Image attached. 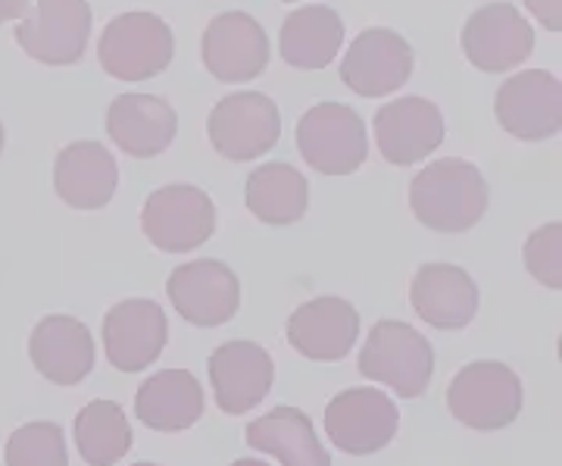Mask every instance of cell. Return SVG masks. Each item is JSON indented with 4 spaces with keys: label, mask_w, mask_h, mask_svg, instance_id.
<instances>
[{
    "label": "cell",
    "mask_w": 562,
    "mask_h": 466,
    "mask_svg": "<svg viewBox=\"0 0 562 466\" xmlns=\"http://www.w3.org/2000/svg\"><path fill=\"white\" fill-rule=\"evenodd\" d=\"M416 223L438 235H462L482 223L491 207V185L472 160L443 157L419 169L409 182Z\"/></svg>",
    "instance_id": "cell-1"
},
{
    "label": "cell",
    "mask_w": 562,
    "mask_h": 466,
    "mask_svg": "<svg viewBox=\"0 0 562 466\" xmlns=\"http://www.w3.org/2000/svg\"><path fill=\"white\" fill-rule=\"evenodd\" d=\"M362 379L391 388L403 401L422 398L435 376V347L403 320H379L369 329L357 360Z\"/></svg>",
    "instance_id": "cell-2"
},
{
    "label": "cell",
    "mask_w": 562,
    "mask_h": 466,
    "mask_svg": "<svg viewBox=\"0 0 562 466\" xmlns=\"http://www.w3.org/2000/svg\"><path fill=\"white\" fill-rule=\"evenodd\" d=\"M101 69L116 81H147L162 76L176 60L172 25L150 10H125L103 25L98 38Z\"/></svg>",
    "instance_id": "cell-3"
},
{
    "label": "cell",
    "mask_w": 562,
    "mask_h": 466,
    "mask_svg": "<svg viewBox=\"0 0 562 466\" xmlns=\"http://www.w3.org/2000/svg\"><path fill=\"white\" fill-rule=\"evenodd\" d=\"M525 391L519 373L503 360H472L450 379L447 410L475 432H501L519 420Z\"/></svg>",
    "instance_id": "cell-4"
},
{
    "label": "cell",
    "mask_w": 562,
    "mask_h": 466,
    "mask_svg": "<svg viewBox=\"0 0 562 466\" xmlns=\"http://www.w3.org/2000/svg\"><path fill=\"white\" fill-rule=\"evenodd\" d=\"M297 151L303 163L319 176H331V179L353 176L369 160L366 122L347 103H313L297 122Z\"/></svg>",
    "instance_id": "cell-5"
},
{
    "label": "cell",
    "mask_w": 562,
    "mask_h": 466,
    "mask_svg": "<svg viewBox=\"0 0 562 466\" xmlns=\"http://www.w3.org/2000/svg\"><path fill=\"white\" fill-rule=\"evenodd\" d=\"M216 203L188 182L162 185L140 207V232L162 254H191L216 235Z\"/></svg>",
    "instance_id": "cell-6"
},
{
    "label": "cell",
    "mask_w": 562,
    "mask_h": 466,
    "mask_svg": "<svg viewBox=\"0 0 562 466\" xmlns=\"http://www.w3.org/2000/svg\"><path fill=\"white\" fill-rule=\"evenodd\" d=\"M206 138L222 160H260L281 138L279 103L262 91L225 95L206 116Z\"/></svg>",
    "instance_id": "cell-7"
},
{
    "label": "cell",
    "mask_w": 562,
    "mask_h": 466,
    "mask_svg": "<svg viewBox=\"0 0 562 466\" xmlns=\"http://www.w3.org/2000/svg\"><path fill=\"white\" fill-rule=\"evenodd\" d=\"M322 426H325L328 442L338 447L341 454L369 457V454L384 451L397 439L401 410L382 388H344L325 404Z\"/></svg>",
    "instance_id": "cell-8"
},
{
    "label": "cell",
    "mask_w": 562,
    "mask_h": 466,
    "mask_svg": "<svg viewBox=\"0 0 562 466\" xmlns=\"http://www.w3.org/2000/svg\"><path fill=\"white\" fill-rule=\"evenodd\" d=\"M462 57L479 73L503 76L519 69L535 51V25L519 7L491 0L469 13L460 32Z\"/></svg>",
    "instance_id": "cell-9"
},
{
    "label": "cell",
    "mask_w": 562,
    "mask_h": 466,
    "mask_svg": "<svg viewBox=\"0 0 562 466\" xmlns=\"http://www.w3.org/2000/svg\"><path fill=\"white\" fill-rule=\"evenodd\" d=\"M94 13L88 0H38L16 25V44L41 66H76L88 54Z\"/></svg>",
    "instance_id": "cell-10"
},
{
    "label": "cell",
    "mask_w": 562,
    "mask_h": 466,
    "mask_svg": "<svg viewBox=\"0 0 562 466\" xmlns=\"http://www.w3.org/2000/svg\"><path fill=\"white\" fill-rule=\"evenodd\" d=\"M494 120L506 135L538 144L562 132V81L550 69H519L494 95Z\"/></svg>",
    "instance_id": "cell-11"
},
{
    "label": "cell",
    "mask_w": 562,
    "mask_h": 466,
    "mask_svg": "<svg viewBox=\"0 0 562 466\" xmlns=\"http://www.w3.org/2000/svg\"><path fill=\"white\" fill-rule=\"evenodd\" d=\"M169 304L184 323L198 329H220L241 310V279L222 260L201 257L176 266L166 282Z\"/></svg>",
    "instance_id": "cell-12"
},
{
    "label": "cell",
    "mask_w": 562,
    "mask_h": 466,
    "mask_svg": "<svg viewBox=\"0 0 562 466\" xmlns=\"http://www.w3.org/2000/svg\"><path fill=\"white\" fill-rule=\"evenodd\" d=\"M416 51L401 32L372 25L350 41L341 60V81L366 101H379L401 91L413 79Z\"/></svg>",
    "instance_id": "cell-13"
},
{
    "label": "cell",
    "mask_w": 562,
    "mask_h": 466,
    "mask_svg": "<svg viewBox=\"0 0 562 466\" xmlns=\"http://www.w3.org/2000/svg\"><path fill=\"white\" fill-rule=\"evenodd\" d=\"M203 69L225 85L260 79L272 60V44L260 22L244 10H225L206 22L201 38Z\"/></svg>",
    "instance_id": "cell-14"
},
{
    "label": "cell",
    "mask_w": 562,
    "mask_h": 466,
    "mask_svg": "<svg viewBox=\"0 0 562 466\" xmlns=\"http://www.w3.org/2000/svg\"><path fill=\"white\" fill-rule=\"evenodd\" d=\"M372 135L379 154L391 166H416L441 147L447 122L438 103L419 95H406L375 110Z\"/></svg>",
    "instance_id": "cell-15"
},
{
    "label": "cell",
    "mask_w": 562,
    "mask_h": 466,
    "mask_svg": "<svg viewBox=\"0 0 562 466\" xmlns=\"http://www.w3.org/2000/svg\"><path fill=\"white\" fill-rule=\"evenodd\" d=\"M101 339L113 369L140 373L169 345V317L150 298H125L103 313Z\"/></svg>",
    "instance_id": "cell-16"
},
{
    "label": "cell",
    "mask_w": 562,
    "mask_h": 466,
    "mask_svg": "<svg viewBox=\"0 0 562 466\" xmlns=\"http://www.w3.org/2000/svg\"><path fill=\"white\" fill-rule=\"evenodd\" d=\"M210 386L222 413L244 417L260 407L276 386L272 354L250 339H232L210 354Z\"/></svg>",
    "instance_id": "cell-17"
},
{
    "label": "cell",
    "mask_w": 562,
    "mask_h": 466,
    "mask_svg": "<svg viewBox=\"0 0 562 466\" xmlns=\"http://www.w3.org/2000/svg\"><path fill=\"white\" fill-rule=\"evenodd\" d=\"M360 310L347 298L319 295L303 301L284 323L288 345L313 364H338L360 339Z\"/></svg>",
    "instance_id": "cell-18"
},
{
    "label": "cell",
    "mask_w": 562,
    "mask_h": 466,
    "mask_svg": "<svg viewBox=\"0 0 562 466\" xmlns=\"http://www.w3.org/2000/svg\"><path fill=\"white\" fill-rule=\"evenodd\" d=\"M409 304L425 325L438 332H462L479 313L482 291L469 269L447 260H428L413 273Z\"/></svg>",
    "instance_id": "cell-19"
},
{
    "label": "cell",
    "mask_w": 562,
    "mask_h": 466,
    "mask_svg": "<svg viewBox=\"0 0 562 466\" xmlns=\"http://www.w3.org/2000/svg\"><path fill=\"white\" fill-rule=\"evenodd\" d=\"M29 360L50 386L76 388L91 376L98 360L94 335L79 317L47 313L29 335Z\"/></svg>",
    "instance_id": "cell-20"
},
{
    "label": "cell",
    "mask_w": 562,
    "mask_h": 466,
    "mask_svg": "<svg viewBox=\"0 0 562 466\" xmlns=\"http://www.w3.org/2000/svg\"><path fill=\"white\" fill-rule=\"evenodd\" d=\"M103 125H106L110 142L116 144L122 154L135 160H154L176 142L179 113L160 95L128 91L110 101Z\"/></svg>",
    "instance_id": "cell-21"
},
{
    "label": "cell",
    "mask_w": 562,
    "mask_h": 466,
    "mask_svg": "<svg viewBox=\"0 0 562 466\" xmlns=\"http://www.w3.org/2000/svg\"><path fill=\"white\" fill-rule=\"evenodd\" d=\"M120 163L103 142L81 138L57 151L54 160V191L72 210H103L116 198Z\"/></svg>",
    "instance_id": "cell-22"
},
{
    "label": "cell",
    "mask_w": 562,
    "mask_h": 466,
    "mask_svg": "<svg viewBox=\"0 0 562 466\" xmlns=\"http://www.w3.org/2000/svg\"><path fill=\"white\" fill-rule=\"evenodd\" d=\"M244 442L281 466H331L328 447L322 445L319 432L301 407L281 404L257 417L244 429Z\"/></svg>",
    "instance_id": "cell-23"
},
{
    "label": "cell",
    "mask_w": 562,
    "mask_h": 466,
    "mask_svg": "<svg viewBox=\"0 0 562 466\" xmlns=\"http://www.w3.org/2000/svg\"><path fill=\"white\" fill-rule=\"evenodd\" d=\"M344 29L341 13L335 7L325 3H303L297 10H291L279 32V54L281 60L294 69L313 73L325 69L338 60L344 47Z\"/></svg>",
    "instance_id": "cell-24"
},
{
    "label": "cell",
    "mask_w": 562,
    "mask_h": 466,
    "mask_svg": "<svg viewBox=\"0 0 562 466\" xmlns=\"http://www.w3.org/2000/svg\"><path fill=\"white\" fill-rule=\"evenodd\" d=\"M203 386L188 369L154 373L135 391V417L140 426L162 435H176L191 429L203 417Z\"/></svg>",
    "instance_id": "cell-25"
},
{
    "label": "cell",
    "mask_w": 562,
    "mask_h": 466,
    "mask_svg": "<svg viewBox=\"0 0 562 466\" xmlns=\"http://www.w3.org/2000/svg\"><path fill=\"white\" fill-rule=\"evenodd\" d=\"M244 203L257 223L284 229V225L301 223L306 217L310 182L291 163H262L244 182Z\"/></svg>",
    "instance_id": "cell-26"
},
{
    "label": "cell",
    "mask_w": 562,
    "mask_h": 466,
    "mask_svg": "<svg viewBox=\"0 0 562 466\" xmlns=\"http://www.w3.org/2000/svg\"><path fill=\"white\" fill-rule=\"evenodd\" d=\"M72 439L79 447V457L88 466L120 464L135 442L125 410L106 398H94L81 407L72 423Z\"/></svg>",
    "instance_id": "cell-27"
},
{
    "label": "cell",
    "mask_w": 562,
    "mask_h": 466,
    "mask_svg": "<svg viewBox=\"0 0 562 466\" xmlns=\"http://www.w3.org/2000/svg\"><path fill=\"white\" fill-rule=\"evenodd\" d=\"M7 466H69V447L63 426L50 420H35L20 426L3 445Z\"/></svg>",
    "instance_id": "cell-28"
},
{
    "label": "cell",
    "mask_w": 562,
    "mask_h": 466,
    "mask_svg": "<svg viewBox=\"0 0 562 466\" xmlns=\"http://www.w3.org/2000/svg\"><path fill=\"white\" fill-rule=\"evenodd\" d=\"M522 264L528 276L550 291H562V223H543L528 232L522 244Z\"/></svg>",
    "instance_id": "cell-29"
},
{
    "label": "cell",
    "mask_w": 562,
    "mask_h": 466,
    "mask_svg": "<svg viewBox=\"0 0 562 466\" xmlns=\"http://www.w3.org/2000/svg\"><path fill=\"white\" fill-rule=\"evenodd\" d=\"M525 10L538 20L547 32H562V0H522Z\"/></svg>",
    "instance_id": "cell-30"
},
{
    "label": "cell",
    "mask_w": 562,
    "mask_h": 466,
    "mask_svg": "<svg viewBox=\"0 0 562 466\" xmlns=\"http://www.w3.org/2000/svg\"><path fill=\"white\" fill-rule=\"evenodd\" d=\"M29 13V0H0V25L22 20Z\"/></svg>",
    "instance_id": "cell-31"
},
{
    "label": "cell",
    "mask_w": 562,
    "mask_h": 466,
    "mask_svg": "<svg viewBox=\"0 0 562 466\" xmlns=\"http://www.w3.org/2000/svg\"><path fill=\"white\" fill-rule=\"evenodd\" d=\"M228 466H272L269 461H257V457H241V461H235V464Z\"/></svg>",
    "instance_id": "cell-32"
},
{
    "label": "cell",
    "mask_w": 562,
    "mask_h": 466,
    "mask_svg": "<svg viewBox=\"0 0 562 466\" xmlns=\"http://www.w3.org/2000/svg\"><path fill=\"white\" fill-rule=\"evenodd\" d=\"M3 144H7V132H3V122H0V154H3Z\"/></svg>",
    "instance_id": "cell-33"
},
{
    "label": "cell",
    "mask_w": 562,
    "mask_h": 466,
    "mask_svg": "<svg viewBox=\"0 0 562 466\" xmlns=\"http://www.w3.org/2000/svg\"><path fill=\"white\" fill-rule=\"evenodd\" d=\"M128 466H160V464H150V461H138V464H128Z\"/></svg>",
    "instance_id": "cell-34"
},
{
    "label": "cell",
    "mask_w": 562,
    "mask_h": 466,
    "mask_svg": "<svg viewBox=\"0 0 562 466\" xmlns=\"http://www.w3.org/2000/svg\"><path fill=\"white\" fill-rule=\"evenodd\" d=\"M281 3H306V0H281ZM313 3V0H310Z\"/></svg>",
    "instance_id": "cell-35"
}]
</instances>
